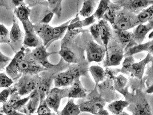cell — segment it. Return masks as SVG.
I'll use <instances>...</instances> for the list:
<instances>
[{
	"mask_svg": "<svg viewBox=\"0 0 153 115\" xmlns=\"http://www.w3.org/2000/svg\"><path fill=\"white\" fill-rule=\"evenodd\" d=\"M121 9V7L117 4H112L111 2L110 3L109 7L103 16V20H105L106 22H110L113 25L116 16Z\"/></svg>",
	"mask_w": 153,
	"mask_h": 115,
	"instance_id": "obj_22",
	"label": "cell"
},
{
	"mask_svg": "<svg viewBox=\"0 0 153 115\" xmlns=\"http://www.w3.org/2000/svg\"><path fill=\"white\" fill-rule=\"evenodd\" d=\"M0 113L6 115H26L15 110L7 102L3 104L2 106L0 107Z\"/></svg>",
	"mask_w": 153,
	"mask_h": 115,
	"instance_id": "obj_34",
	"label": "cell"
},
{
	"mask_svg": "<svg viewBox=\"0 0 153 115\" xmlns=\"http://www.w3.org/2000/svg\"><path fill=\"white\" fill-rule=\"evenodd\" d=\"M117 81L118 82V86L120 87H123L125 86L127 79H126L125 77H123V75H119L117 78Z\"/></svg>",
	"mask_w": 153,
	"mask_h": 115,
	"instance_id": "obj_42",
	"label": "cell"
},
{
	"mask_svg": "<svg viewBox=\"0 0 153 115\" xmlns=\"http://www.w3.org/2000/svg\"><path fill=\"white\" fill-rule=\"evenodd\" d=\"M127 108L132 115H153L150 105L143 96H139L137 99H134Z\"/></svg>",
	"mask_w": 153,
	"mask_h": 115,
	"instance_id": "obj_10",
	"label": "cell"
},
{
	"mask_svg": "<svg viewBox=\"0 0 153 115\" xmlns=\"http://www.w3.org/2000/svg\"><path fill=\"white\" fill-rule=\"evenodd\" d=\"M90 31L92 36L97 41L98 44L103 45L100 39V32H99V29L98 25L97 24H94L92 25L90 28Z\"/></svg>",
	"mask_w": 153,
	"mask_h": 115,
	"instance_id": "obj_39",
	"label": "cell"
},
{
	"mask_svg": "<svg viewBox=\"0 0 153 115\" xmlns=\"http://www.w3.org/2000/svg\"><path fill=\"white\" fill-rule=\"evenodd\" d=\"M40 101V95L36 89L31 93L29 94V100L27 105H25L26 115L33 114L39 107Z\"/></svg>",
	"mask_w": 153,
	"mask_h": 115,
	"instance_id": "obj_19",
	"label": "cell"
},
{
	"mask_svg": "<svg viewBox=\"0 0 153 115\" xmlns=\"http://www.w3.org/2000/svg\"><path fill=\"white\" fill-rule=\"evenodd\" d=\"M25 30L24 39L23 42L24 47H37L42 45L40 39L36 35L34 29V25L29 20L21 22Z\"/></svg>",
	"mask_w": 153,
	"mask_h": 115,
	"instance_id": "obj_6",
	"label": "cell"
},
{
	"mask_svg": "<svg viewBox=\"0 0 153 115\" xmlns=\"http://www.w3.org/2000/svg\"><path fill=\"white\" fill-rule=\"evenodd\" d=\"M97 25L99 29L100 36L102 42L105 50H107L109 42L112 37L111 29L108 25V22L105 21V20H100Z\"/></svg>",
	"mask_w": 153,
	"mask_h": 115,
	"instance_id": "obj_18",
	"label": "cell"
},
{
	"mask_svg": "<svg viewBox=\"0 0 153 115\" xmlns=\"http://www.w3.org/2000/svg\"><path fill=\"white\" fill-rule=\"evenodd\" d=\"M129 115L128 114H127L126 112H122L121 114H120L119 115Z\"/></svg>",
	"mask_w": 153,
	"mask_h": 115,
	"instance_id": "obj_47",
	"label": "cell"
},
{
	"mask_svg": "<svg viewBox=\"0 0 153 115\" xmlns=\"http://www.w3.org/2000/svg\"><path fill=\"white\" fill-rule=\"evenodd\" d=\"M97 5L95 1H85L80 11V14L84 17H88L93 13Z\"/></svg>",
	"mask_w": 153,
	"mask_h": 115,
	"instance_id": "obj_28",
	"label": "cell"
},
{
	"mask_svg": "<svg viewBox=\"0 0 153 115\" xmlns=\"http://www.w3.org/2000/svg\"><path fill=\"white\" fill-rule=\"evenodd\" d=\"M81 113L79 105L74 103V99H70L63 110L57 112V115H79Z\"/></svg>",
	"mask_w": 153,
	"mask_h": 115,
	"instance_id": "obj_23",
	"label": "cell"
},
{
	"mask_svg": "<svg viewBox=\"0 0 153 115\" xmlns=\"http://www.w3.org/2000/svg\"><path fill=\"white\" fill-rule=\"evenodd\" d=\"M129 102L127 101H115L108 105V109L112 114L118 115L121 114L123 109L127 108Z\"/></svg>",
	"mask_w": 153,
	"mask_h": 115,
	"instance_id": "obj_24",
	"label": "cell"
},
{
	"mask_svg": "<svg viewBox=\"0 0 153 115\" xmlns=\"http://www.w3.org/2000/svg\"><path fill=\"white\" fill-rule=\"evenodd\" d=\"M27 49L29 56L44 68L48 70V69H51L56 66L51 64L48 60L49 56L55 53L48 52L47 51V48L42 44L36 47L32 51H30L29 49Z\"/></svg>",
	"mask_w": 153,
	"mask_h": 115,
	"instance_id": "obj_8",
	"label": "cell"
},
{
	"mask_svg": "<svg viewBox=\"0 0 153 115\" xmlns=\"http://www.w3.org/2000/svg\"><path fill=\"white\" fill-rule=\"evenodd\" d=\"M1 43L10 45L9 32L5 25L0 24V44Z\"/></svg>",
	"mask_w": 153,
	"mask_h": 115,
	"instance_id": "obj_35",
	"label": "cell"
},
{
	"mask_svg": "<svg viewBox=\"0 0 153 115\" xmlns=\"http://www.w3.org/2000/svg\"><path fill=\"white\" fill-rule=\"evenodd\" d=\"M47 70L35 62L28 55V49L25 50V56L19 66V72L20 75H38L39 73Z\"/></svg>",
	"mask_w": 153,
	"mask_h": 115,
	"instance_id": "obj_4",
	"label": "cell"
},
{
	"mask_svg": "<svg viewBox=\"0 0 153 115\" xmlns=\"http://www.w3.org/2000/svg\"><path fill=\"white\" fill-rule=\"evenodd\" d=\"M110 1H107V0H102L100 1L99 5L98 6L97 10L92 15L95 19L97 18V19H100L103 17V15L105 14L107 9L109 7Z\"/></svg>",
	"mask_w": 153,
	"mask_h": 115,
	"instance_id": "obj_29",
	"label": "cell"
},
{
	"mask_svg": "<svg viewBox=\"0 0 153 115\" xmlns=\"http://www.w3.org/2000/svg\"><path fill=\"white\" fill-rule=\"evenodd\" d=\"M147 24H139L132 33V40L136 44H140L144 40L146 35L153 28V19Z\"/></svg>",
	"mask_w": 153,
	"mask_h": 115,
	"instance_id": "obj_16",
	"label": "cell"
},
{
	"mask_svg": "<svg viewBox=\"0 0 153 115\" xmlns=\"http://www.w3.org/2000/svg\"><path fill=\"white\" fill-rule=\"evenodd\" d=\"M25 50L26 49L22 46L21 49L16 53L14 58L12 59L5 69L7 76L13 82L18 81L22 76L19 72V66L25 56Z\"/></svg>",
	"mask_w": 153,
	"mask_h": 115,
	"instance_id": "obj_7",
	"label": "cell"
},
{
	"mask_svg": "<svg viewBox=\"0 0 153 115\" xmlns=\"http://www.w3.org/2000/svg\"><path fill=\"white\" fill-rule=\"evenodd\" d=\"M79 105L81 112H88L93 115H97L105 105L104 100L99 97H95L87 101H84Z\"/></svg>",
	"mask_w": 153,
	"mask_h": 115,
	"instance_id": "obj_14",
	"label": "cell"
},
{
	"mask_svg": "<svg viewBox=\"0 0 153 115\" xmlns=\"http://www.w3.org/2000/svg\"><path fill=\"white\" fill-rule=\"evenodd\" d=\"M30 12V10L29 8L28 7H27L24 3L14 9V15L20 22H25L29 20V16Z\"/></svg>",
	"mask_w": 153,
	"mask_h": 115,
	"instance_id": "obj_25",
	"label": "cell"
},
{
	"mask_svg": "<svg viewBox=\"0 0 153 115\" xmlns=\"http://www.w3.org/2000/svg\"><path fill=\"white\" fill-rule=\"evenodd\" d=\"M86 52L87 59L89 62H99L105 57L106 50L102 45H99L94 41H91L87 45Z\"/></svg>",
	"mask_w": 153,
	"mask_h": 115,
	"instance_id": "obj_13",
	"label": "cell"
},
{
	"mask_svg": "<svg viewBox=\"0 0 153 115\" xmlns=\"http://www.w3.org/2000/svg\"><path fill=\"white\" fill-rule=\"evenodd\" d=\"M78 66H72L66 72H62L56 75L53 79L56 87L71 85L75 81L79 79L80 74H82Z\"/></svg>",
	"mask_w": 153,
	"mask_h": 115,
	"instance_id": "obj_1",
	"label": "cell"
},
{
	"mask_svg": "<svg viewBox=\"0 0 153 115\" xmlns=\"http://www.w3.org/2000/svg\"><path fill=\"white\" fill-rule=\"evenodd\" d=\"M153 85H151L150 87L148 89V90H147V93H153Z\"/></svg>",
	"mask_w": 153,
	"mask_h": 115,
	"instance_id": "obj_45",
	"label": "cell"
},
{
	"mask_svg": "<svg viewBox=\"0 0 153 115\" xmlns=\"http://www.w3.org/2000/svg\"><path fill=\"white\" fill-rule=\"evenodd\" d=\"M59 54L63 59L67 63H77L76 58L74 53L70 49L67 48L62 49L59 52Z\"/></svg>",
	"mask_w": 153,
	"mask_h": 115,
	"instance_id": "obj_30",
	"label": "cell"
},
{
	"mask_svg": "<svg viewBox=\"0 0 153 115\" xmlns=\"http://www.w3.org/2000/svg\"><path fill=\"white\" fill-rule=\"evenodd\" d=\"M37 113L38 115H56L55 113L51 112V109L49 108L45 100L40 102Z\"/></svg>",
	"mask_w": 153,
	"mask_h": 115,
	"instance_id": "obj_36",
	"label": "cell"
},
{
	"mask_svg": "<svg viewBox=\"0 0 153 115\" xmlns=\"http://www.w3.org/2000/svg\"><path fill=\"white\" fill-rule=\"evenodd\" d=\"M24 34L20 28L17 19L13 15V25L9 32V38L10 41V47L15 53H17L22 47L21 46Z\"/></svg>",
	"mask_w": 153,
	"mask_h": 115,
	"instance_id": "obj_9",
	"label": "cell"
},
{
	"mask_svg": "<svg viewBox=\"0 0 153 115\" xmlns=\"http://www.w3.org/2000/svg\"><path fill=\"white\" fill-rule=\"evenodd\" d=\"M153 41H151L145 43V44H140L134 46L128 49V50L126 51L125 54V57L132 56V55L138 53L140 52H142L144 51H148L149 53L153 54Z\"/></svg>",
	"mask_w": 153,
	"mask_h": 115,
	"instance_id": "obj_20",
	"label": "cell"
},
{
	"mask_svg": "<svg viewBox=\"0 0 153 115\" xmlns=\"http://www.w3.org/2000/svg\"><path fill=\"white\" fill-rule=\"evenodd\" d=\"M134 63V59L132 56H128L126 58L123 63L122 68L120 72L125 74H128L132 64Z\"/></svg>",
	"mask_w": 153,
	"mask_h": 115,
	"instance_id": "obj_38",
	"label": "cell"
},
{
	"mask_svg": "<svg viewBox=\"0 0 153 115\" xmlns=\"http://www.w3.org/2000/svg\"><path fill=\"white\" fill-rule=\"evenodd\" d=\"M34 29L36 35L42 40L43 46L46 48L55 40L53 35V27H51L48 24L39 22L34 25Z\"/></svg>",
	"mask_w": 153,
	"mask_h": 115,
	"instance_id": "obj_11",
	"label": "cell"
},
{
	"mask_svg": "<svg viewBox=\"0 0 153 115\" xmlns=\"http://www.w3.org/2000/svg\"><path fill=\"white\" fill-rule=\"evenodd\" d=\"M89 70L96 83V86L100 82L103 81L106 76L105 70L99 66H92L90 67Z\"/></svg>",
	"mask_w": 153,
	"mask_h": 115,
	"instance_id": "obj_27",
	"label": "cell"
},
{
	"mask_svg": "<svg viewBox=\"0 0 153 115\" xmlns=\"http://www.w3.org/2000/svg\"><path fill=\"white\" fill-rule=\"evenodd\" d=\"M153 58L152 54L149 53L146 57L137 63H134L132 64L129 72L131 73L132 77H136L139 79H142L143 75L145 66L150 62H153Z\"/></svg>",
	"mask_w": 153,
	"mask_h": 115,
	"instance_id": "obj_17",
	"label": "cell"
},
{
	"mask_svg": "<svg viewBox=\"0 0 153 115\" xmlns=\"http://www.w3.org/2000/svg\"><path fill=\"white\" fill-rule=\"evenodd\" d=\"M49 8L53 14H56L59 17L61 16L62 1H48Z\"/></svg>",
	"mask_w": 153,
	"mask_h": 115,
	"instance_id": "obj_33",
	"label": "cell"
},
{
	"mask_svg": "<svg viewBox=\"0 0 153 115\" xmlns=\"http://www.w3.org/2000/svg\"><path fill=\"white\" fill-rule=\"evenodd\" d=\"M0 115H3V114H1V113H0Z\"/></svg>",
	"mask_w": 153,
	"mask_h": 115,
	"instance_id": "obj_48",
	"label": "cell"
},
{
	"mask_svg": "<svg viewBox=\"0 0 153 115\" xmlns=\"http://www.w3.org/2000/svg\"><path fill=\"white\" fill-rule=\"evenodd\" d=\"M11 60L10 58L5 55L0 51V72L4 71Z\"/></svg>",
	"mask_w": 153,
	"mask_h": 115,
	"instance_id": "obj_40",
	"label": "cell"
},
{
	"mask_svg": "<svg viewBox=\"0 0 153 115\" xmlns=\"http://www.w3.org/2000/svg\"><path fill=\"white\" fill-rule=\"evenodd\" d=\"M119 42L123 45L128 44L132 40V33L128 31H117L116 30Z\"/></svg>",
	"mask_w": 153,
	"mask_h": 115,
	"instance_id": "obj_31",
	"label": "cell"
},
{
	"mask_svg": "<svg viewBox=\"0 0 153 115\" xmlns=\"http://www.w3.org/2000/svg\"><path fill=\"white\" fill-rule=\"evenodd\" d=\"M31 115V114H29V115Z\"/></svg>",
	"mask_w": 153,
	"mask_h": 115,
	"instance_id": "obj_49",
	"label": "cell"
},
{
	"mask_svg": "<svg viewBox=\"0 0 153 115\" xmlns=\"http://www.w3.org/2000/svg\"><path fill=\"white\" fill-rule=\"evenodd\" d=\"M97 115H109V114L108 113V112L107 111H105V110L104 109H102V110H101L99 113H98V114Z\"/></svg>",
	"mask_w": 153,
	"mask_h": 115,
	"instance_id": "obj_44",
	"label": "cell"
},
{
	"mask_svg": "<svg viewBox=\"0 0 153 115\" xmlns=\"http://www.w3.org/2000/svg\"><path fill=\"white\" fill-rule=\"evenodd\" d=\"M10 87L5 88L0 93V103H2L3 104L6 102H7L9 97L10 96Z\"/></svg>",
	"mask_w": 153,
	"mask_h": 115,
	"instance_id": "obj_41",
	"label": "cell"
},
{
	"mask_svg": "<svg viewBox=\"0 0 153 115\" xmlns=\"http://www.w3.org/2000/svg\"><path fill=\"white\" fill-rule=\"evenodd\" d=\"M153 5H151L145 9L142 10L136 16L137 21L139 24H144L148 21L153 19Z\"/></svg>",
	"mask_w": 153,
	"mask_h": 115,
	"instance_id": "obj_26",
	"label": "cell"
},
{
	"mask_svg": "<svg viewBox=\"0 0 153 115\" xmlns=\"http://www.w3.org/2000/svg\"><path fill=\"white\" fill-rule=\"evenodd\" d=\"M137 25L138 24L135 14L128 11H119L112 26L117 31H128Z\"/></svg>",
	"mask_w": 153,
	"mask_h": 115,
	"instance_id": "obj_3",
	"label": "cell"
},
{
	"mask_svg": "<svg viewBox=\"0 0 153 115\" xmlns=\"http://www.w3.org/2000/svg\"><path fill=\"white\" fill-rule=\"evenodd\" d=\"M24 1H19V0H12V1H4L0 0V7H5L7 10H13L22 4H24Z\"/></svg>",
	"mask_w": 153,
	"mask_h": 115,
	"instance_id": "obj_32",
	"label": "cell"
},
{
	"mask_svg": "<svg viewBox=\"0 0 153 115\" xmlns=\"http://www.w3.org/2000/svg\"><path fill=\"white\" fill-rule=\"evenodd\" d=\"M106 58L103 66L110 67L118 66L123 57V49L119 45H114L110 47H107L106 50Z\"/></svg>",
	"mask_w": 153,
	"mask_h": 115,
	"instance_id": "obj_12",
	"label": "cell"
},
{
	"mask_svg": "<svg viewBox=\"0 0 153 115\" xmlns=\"http://www.w3.org/2000/svg\"><path fill=\"white\" fill-rule=\"evenodd\" d=\"M53 14L51 12H50L48 14H47L42 19V21L40 22V23H43V24H48L49 22H51V19H52L53 17Z\"/></svg>",
	"mask_w": 153,
	"mask_h": 115,
	"instance_id": "obj_43",
	"label": "cell"
},
{
	"mask_svg": "<svg viewBox=\"0 0 153 115\" xmlns=\"http://www.w3.org/2000/svg\"><path fill=\"white\" fill-rule=\"evenodd\" d=\"M40 79L38 75H22L18 82L14 84L20 96L31 93L37 88Z\"/></svg>",
	"mask_w": 153,
	"mask_h": 115,
	"instance_id": "obj_2",
	"label": "cell"
},
{
	"mask_svg": "<svg viewBox=\"0 0 153 115\" xmlns=\"http://www.w3.org/2000/svg\"><path fill=\"white\" fill-rule=\"evenodd\" d=\"M69 90L70 88L59 89L55 87L51 89L45 99L49 108L57 113L61 100L63 98L68 97Z\"/></svg>",
	"mask_w": 153,
	"mask_h": 115,
	"instance_id": "obj_5",
	"label": "cell"
},
{
	"mask_svg": "<svg viewBox=\"0 0 153 115\" xmlns=\"http://www.w3.org/2000/svg\"><path fill=\"white\" fill-rule=\"evenodd\" d=\"M13 84V81L6 74L0 72V88H7Z\"/></svg>",
	"mask_w": 153,
	"mask_h": 115,
	"instance_id": "obj_37",
	"label": "cell"
},
{
	"mask_svg": "<svg viewBox=\"0 0 153 115\" xmlns=\"http://www.w3.org/2000/svg\"><path fill=\"white\" fill-rule=\"evenodd\" d=\"M117 4L123 7L126 10L131 13H138L146 7L153 5V1L146 0H129L118 1Z\"/></svg>",
	"mask_w": 153,
	"mask_h": 115,
	"instance_id": "obj_15",
	"label": "cell"
},
{
	"mask_svg": "<svg viewBox=\"0 0 153 115\" xmlns=\"http://www.w3.org/2000/svg\"><path fill=\"white\" fill-rule=\"evenodd\" d=\"M71 85L72 86L70 88L68 97L71 99H81L86 97L87 94L85 91L79 79L75 81Z\"/></svg>",
	"mask_w": 153,
	"mask_h": 115,
	"instance_id": "obj_21",
	"label": "cell"
},
{
	"mask_svg": "<svg viewBox=\"0 0 153 115\" xmlns=\"http://www.w3.org/2000/svg\"><path fill=\"white\" fill-rule=\"evenodd\" d=\"M153 32H151V34H150L149 35V39H152H152L153 38Z\"/></svg>",
	"mask_w": 153,
	"mask_h": 115,
	"instance_id": "obj_46",
	"label": "cell"
}]
</instances>
